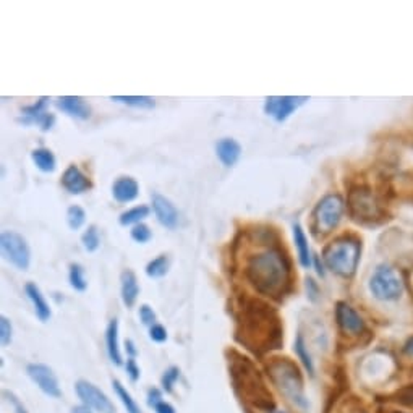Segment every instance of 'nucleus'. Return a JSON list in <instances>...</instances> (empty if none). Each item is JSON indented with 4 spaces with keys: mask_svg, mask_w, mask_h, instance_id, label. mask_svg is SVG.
Masks as SVG:
<instances>
[{
    "mask_svg": "<svg viewBox=\"0 0 413 413\" xmlns=\"http://www.w3.org/2000/svg\"><path fill=\"white\" fill-rule=\"evenodd\" d=\"M284 328L276 308L258 299H243L235 316V341L256 356L279 350Z\"/></svg>",
    "mask_w": 413,
    "mask_h": 413,
    "instance_id": "1",
    "label": "nucleus"
},
{
    "mask_svg": "<svg viewBox=\"0 0 413 413\" xmlns=\"http://www.w3.org/2000/svg\"><path fill=\"white\" fill-rule=\"evenodd\" d=\"M245 277L259 295L281 300L292 289V268L281 247H271L252 254L245 268Z\"/></svg>",
    "mask_w": 413,
    "mask_h": 413,
    "instance_id": "2",
    "label": "nucleus"
},
{
    "mask_svg": "<svg viewBox=\"0 0 413 413\" xmlns=\"http://www.w3.org/2000/svg\"><path fill=\"white\" fill-rule=\"evenodd\" d=\"M227 368L232 387L236 397L245 405L254 408L258 412H274V399L264 381L261 371L256 368L252 359L240 354L236 350H227Z\"/></svg>",
    "mask_w": 413,
    "mask_h": 413,
    "instance_id": "3",
    "label": "nucleus"
},
{
    "mask_svg": "<svg viewBox=\"0 0 413 413\" xmlns=\"http://www.w3.org/2000/svg\"><path fill=\"white\" fill-rule=\"evenodd\" d=\"M266 370L272 384L279 389V392L287 401L294 403L300 410H308L310 403L305 396L303 376L294 361L282 359V356H274L268 363Z\"/></svg>",
    "mask_w": 413,
    "mask_h": 413,
    "instance_id": "4",
    "label": "nucleus"
},
{
    "mask_svg": "<svg viewBox=\"0 0 413 413\" xmlns=\"http://www.w3.org/2000/svg\"><path fill=\"white\" fill-rule=\"evenodd\" d=\"M361 256V242L355 235H341L324 248L323 259L328 269L341 277L354 276Z\"/></svg>",
    "mask_w": 413,
    "mask_h": 413,
    "instance_id": "5",
    "label": "nucleus"
},
{
    "mask_svg": "<svg viewBox=\"0 0 413 413\" xmlns=\"http://www.w3.org/2000/svg\"><path fill=\"white\" fill-rule=\"evenodd\" d=\"M343 210H345V204H343L341 194L324 197L313 210V234L316 236H324L331 234L334 229H337V225L342 221Z\"/></svg>",
    "mask_w": 413,
    "mask_h": 413,
    "instance_id": "6",
    "label": "nucleus"
},
{
    "mask_svg": "<svg viewBox=\"0 0 413 413\" xmlns=\"http://www.w3.org/2000/svg\"><path fill=\"white\" fill-rule=\"evenodd\" d=\"M349 211L352 219L361 224H370L381 219L383 206L376 193L368 187H355L349 193Z\"/></svg>",
    "mask_w": 413,
    "mask_h": 413,
    "instance_id": "7",
    "label": "nucleus"
},
{
    "mask_svg": "<svg viewBox=\"0 0 413 413\" xmlns=\"http://www.w3.org/2000/svg\"><path fill=\"white\" fill-rule=\"evenodd\" d=\"M370 292L376 300L396 301L403 294V282L396 269L387 264H381L371 276Z\"/></svg>",
    "mask_w": 413,
    "mask_h": 413,
    "instance_id": "8",
    "label": "nucleus"
},
{
    "mask_svg": "<svg viewBox=\"0 0 413 413\" xmlns=\"http://www.w3.org/2000/svg\"><path fill=\"white\" fill-rule=\"evenodd\" d=\"M0 247H2L3 258L10 261L13 266L21 269V271H26L30 268L31 250L25 236L12 230L3 232L0 236Z\"/></svg>",
    "mask_w": 413,
    "mask_h": 413,
    "instance_id": "9",
    "label": "nucleus"
},
{
    "mask_svg": "<svg viewBox=\"0 0 413 413\" xmlns=\"http://www.w3.org/2000/svg\"><path fill=\"white\" fill-rule=\"evenodd\" d=\"M77 396L80 397L83 405L91 408L97 413H115L114 403L110 402V399L101 391L99 387L94 384L86 381V379H80L75 384Z\"/></svg>",
    "mask_w": 413,
    "mask_h": 413,
    "instance_id": "10",
    "label": "nucleus"
},
{
    "mask_svg": "<svg viewBox=\"0 0 413 413\" xmlns=\"http://www.w3.org/2000/svg\"><path fill=\"white\" fill-rule=\"evenodd\" d=\"M26 373L31 381L38 386L48 397L60 399L62 397V389H60L59 379L54 370L44 363H30L26 366Z\"/></svg>",
    "mask_w": 413,
    "mask_h": 413,
    "instance_id": "11",
    "label": "nucleus"
},
{
    "mask_svg": "<svg viewBox=\"0 0 413 413\" xmlns=\"http://www.w3.org/2000/svg\"><path fill=\"white\" fill-rule=\"evenodd\" d=\"M308 101L305 96H271L264 102V112L276 122H285L300 105Z\"/></svg>",
    "mask_w": 413,
    "mask_h": 413,
    "instance_id": "12",
    "label": "nucleus"
},
{
    "mask_svg": "<svg viewBox=\"0 0 413 413\" xmlns=\"http://www.w3.org/2000/svg\"><path fill=\"white\" fill-rule=\"evenodd\" d=\"M336 321L343 334L360 336L361 332H365L363 318L355 312V308H352L349 303H345V301H339L336 305Z\"/></svg>",
    "mask_w": 413,
    "mask_h": 413,
    "instance_id": "13",
    "label": "nucleus"
},
{
    "mask_svg": "<svg viewBox=\"0 0 413 413\" xmlns=\"http://www.w3.org/2000/svg\"><path fill=\"white\" fill-rule=\"evenodd\" d=\"M152 211H154L159 224L167 229H175L179 225V211L169 198L157 193L152 194Z\"/></svg>",
    "mask_w": 413,
    "mask_h": 413,
    "instance_id": "14",
    "label": "nucleus"
},
{
    "mask_svg": "<svg viewBox=\"0 0 413 413\" xmlns=\"http://www.w3.org/2000/svg\"><path fill=\"white\" fill-rule=\"evenodd\" d=\"M60 182H62V187L70 194H81L92 188L91 180L88 179L80 170V167L75 164L68 165L67 169H65Z\"/></svg>",
    "mask_w": 413,
    "mask_h": 413,
    "instance_id": "15",
    "label": "nucleus"
},
{
    "mask_svg": "<svg viewBox=\"0 0 413 413\" xmlns=\"http://www.w3.org/2000/svg\"><path fill=\"white\" fill-rule=\"evenodd\" d=\"M57 108L78 120H88L91 117V108L80 96H63L57 99Z\"/></svg>",
    "mask_w": 413,
    "mask_h": 413,
    "instance_id": "16",
    "label": "nucleus"
},
{
    "mask_svg": "<svg viewBox=\"0 0 413 413\" xmlns=\"http://www.w3.org/2000/svg\"><path fill=\"white\" fill-rule=\"evenodd\" d=\"M140 194V185L133 177H119L112 185V197L119 203H132Z\"/></svg>",
    "mask_w": 413,
    "mask_h": 413,
    "instance_id": "17",
    "label": "nucleus"
},
{
    "mask_svg": "<svg viewBox=\"0 0 413 413\" xmlns=\"http://www.w3.org/2000/svg\"><path fill=\"white\" fill-rule=\"evenodd\" d=\"M25 294L30 301L34 306V313L36 316L39 318L41 323H48L50 316H52V312H50V306L48 303V300L44 299L43 292L38 285L34 284V282H28L25 285Z\"/></svg>",
    "mask_w": 413,
    "mask_h": 413,
    "instance_id": "18",
    "label": "nucleus"
},
{
    "mask_svg": "<svg viewBox=\"0 0 413 413\" xmlns=\"http://www.w3.org/2000/svg\"><path fill=\"white\" fill-rule=\"evenodd\" d=\"M216 154L225 167H234L242 156V146L234 138H222L216 145Z\"/></svg>",
    "mask_w": 413,
    "mask_h": 413,
    "instance_id": "19",
    "label": "nucleus"
},
{
    "mask_svg": "<svg viewBox=\"0 0 413 413\" xmlns=\"http://www.w3.org/2000/svg\"><path fill=\"white\" fill-rule=\"evenodd\" d=\"M105 349H108L109 360L112 361L115 366H120L122 361V352H120V342H119V319H110L105 329Z\"/></svg>",
    "mask_w": 413,
    "mask_h": 413,
    "instance_id": "20",
    "label": "nucleus"
},
{
    "mask_svg": "<svg viewBox=\"0 0 413 413\" xmlns=\"http://www.w3.org/2000/svg\"><path fill=\"white\" fill-rule=\"evenodd\" d=\"M120 292H122V301L127 308H132V306L137 303L138 295H140V285H138V279L134 276L133 271H127L122 272L120 276Z\"/></svg>",
    "mask_w": 413,
    "mask_h": 413,
    "instance_id": "21",
    "label": "nucleus"
},
{
    "mask_svg": "<svg viewBox=\"0 0 413 413\" xmlns=\"http://www.w3.org/2000/svg\"><path fill=\"white\" fill-rule=\"evenodd\" d=\"M294 242L299 252V261L303 268L308 269L312 266V252H310L308 239H306L305 230L301 229L300 224H294Z\"/></svg>",
    "mask_w": 413,
    "mask_h": 413,
    "instance_id": "22",
    "label": "nucleus"
},
{
    "mask_svg": "<svg viewBox=\"0 0 413 413\" xmlns=\"http://www.w3.org/2000/svg\"><path fill=\"white\" fill-rule=\"evenodd\" d=\"M31 159L34 162V165L41 172H44V174H52L55 167H57V159H55L54 152L50 150H46V148H39V150L32 151Z\"/></svg>",
    "mask_w": 413,
    "mask_h": 413,
    "instance_id": "23",
    "label": "nucleus"
},
{
    "mask_svg": "<svg viewBox=\"0 0 413 413\" xmlns=\"http://www.w3.org/2000/svg\"><path fill=\"white\" fill-rule=\"evenodd\" d=\"M150 212H151V210L148 206H145V204H141V206H134V208H132V210L122 212V214H120L119 222L123 227H127V225L134 227V225L141 224V221L146 219V217L150 216Z\"/></svg>",
    "mask_w": 413,
    "mask_h": 413,
    "instance_id": "24",
    "label": "nucleus"
},
{
    "mask_svg": "<svg viewBox=\"0 0 413 413\" xmlns=\"http://www.w3.org/2000/svg\"><path fill=\"white\" fill-rule=\"evenodd\" d=\"M112 386H114L115 394H117V397L120 399V402H122V405L125 407V410H127V413H141L140 405H138L137 401L132 397V394L127 391V387H125L123 384L119 381V379H114Z\"/></svg>",
    "mask_w": 413,
    "mask_h": 413,
    "instance_id": "25",
    "label": "nucleus"
},
{
    "mask_svg": "<svg viewBox=\"0 0 413 413\" xmlns=\"http://www.w3.org/2000/svg\"><path fill=\"white\" fill-rule=\"evenodd\" d=\"M294 350H295L296 356H299V360L301 361V365L305 366V370L313 376L314 374V363H313V359H312V355H310L308 347H306V342H305V339H303V336H301V334H299V336H296V339H295Z\"/></svg>",
    "mask_w": 413,
    "mask_h": 413,
    "instance_id": "26",
    "label": "nucleus"
},
{
    "mask_svg": "<svg viewBox=\"0 0 413 413\" xmlns=\"http://www.w3.org/2000/svg\"><path fill=\"white\" fill-rule=\"evenodd\" d=\"M170 268V259L167 254H161L152 259V261L148 263L146 266V274L148 277H152V279H159V277H164L167 272H169Z\"/></svg>",
    "mask_w": 413,
    "mask_h": 413,
    "instance_id": "27",
    "label": "nucleus"
},
{
    "mask_svg": "<svg viewBox=\"0 0 413 413\" xmlns=\"http://www.w3.org/2000/svg\"><path fill=\"white\" fill-rule=\"evenodd\" d=\"M110 99L115 102H122V104H127L130 108L137 109H154L156 105L154 99L148 96H112Z\"/></svg>",
    "mask_w": 413,
    "mask_h": 413,
    "instance_id": "28",
    "label": "nucleus"
},
{
    "mask_svg": "<svg viewBox=\"0 0 413 413\" xmlns=\"http://www.w3.org/2000/svg\"><path fill=\"white\" fill-rule=\"evenodd\" d=\"M68 281H70L72 289L78 292H85L88 287V282L85 279V269L81 268V264L72 263L70 271H68Z\"/></svg>",
    "mask_w": 413,
    "mask_h": 413,
    "instance_id": "29",
    "label": "nucleus"
},
{
    "mask_svg": "<svg viewBox=\"0 0 413 413\" xmlns=\"http://www.w3.org/2000/svg\"><path fill=\"white\" fill-rule=\"evenodd\" d=\"M86 222V212L83 208L77 206V204H73L67 210V224L70 227L72 230H78L81 229L83 225H85Z\"/></svg>",
    "mask_w": 413,
    "mask_h": 413,
    "instance_id": "30",
    "label": "nucleus"
},
{
    "mask_svg": "<svg viewBox=\"0 0 413 413\" xmlns=\"http://www.w3.org/2000/svg\"><path fill=\"white\" fill-rule=\"evenodd\" d=\"M18 122L23 125H38V127L43 130V132H49V130H52L54 123H55V115L50 112H44L43 115H39V117L34 119H18Z\"/></svg>",
    "mask_w": 413,
    "mask_h": 413,
    "instance_id": "31",
    "label": "nucleus"
},
{
    "mask_svg": "<svg viewBox=\"0 0 413 413\" xmlns=\"http://www.w3.org/2000/svg\"><path fill=\"white\" fill-rule=\"evenodd\" d=\"M81 242H83V247H85L86 252H96L97 248H99L101 245V239H99V232H97V227L96 225H90L88 229L85 230V234H83L81 236Z\"/></svg>",
    "mask_w": 413,
    "mask_h": 413,
    "instance_id": "32",
    "label": "nucleus"
},
{
    "mask_svg": "<svg viewBox=\"0 0 413 413\" xmlns=\"http://www.w3.org/2000/svg\"><path fill=\"white\" fill-rule=\"evenodd\" d=\"M179 378H180V368H179V366H170V368H167L164 371V374H162V378H161L162 391L170 394L172 391H174V386H175V383L179 381Z\"/></svg>",
    "mask_w": 413,
    "mask_h": 413,
    "instance_id": "33",
    "label": "nucleus"
},
{
    "mask_svg": "<svg viewBox=\"0 0 413 413\" xmlns=\"http://www.w3.org/2000/svg\"><path fill=\"white\" fill-rule=\"evenodd\" d=\"M48 104H49V97H41L39 101H36L34 104L26 105V108H23V117L21 119H34L39 117V115H43L44 112H48Z\"/></svg>",
    "mask_w": 413,
    "mask_h": 413,
    "instance_id": "34",
    "label": "nucleus"
},
{
    "mask_svg": "<svg viewBox=\"0 0 413 413\" xmlns=\"http://www.w3.org/2000/svg\"><path fill=\"white\" fill-rule=\"evenodd\" d=\"M130 235H132V239L137 243H148L151 240V236H152L150 227H148L146 224L134 225L132 229V232H130Z\"/></svg>",
    "mask_w": 413,
    "mask_h": 413,
    "instance_id": "35",
    "label": "nucleus"
},
{
    "mask_svg": "<svg viewBox=\"0 0 413 413\" xmlns=\"http://www.w3.org/2000/svg\"><path fill=\"white\" fill-rule=\"evenodd\" d=\"M12 334H13V328L10 319L7 316L0 318V343L3 347H7L8 343L12 342Z\"/></svg>",
    "mask_w": 413,
    "mask_h": 413,
    "instance_id": "36",
    "label": "nucleus"
},
{
    "mask_svg": "<svg viewBox=\"0 0 413 413\" xmlns=\"http://www.w3.org/2000/svg\"><path fill=\"white\" fill-rule=\"evenodd\" d=\"M2 397H3V401L10 403L12 408H13V412H15V413H28L26 407L23 405V402L12 391H6V389H3V391H2Z\"/></svg>",
    "mask_w": 413,
    "mask_h": 413,
    "instance_id": "37",
    "label": "nucleus"
},
{
    "mask_svg": "<svg viewBox=\"0 0 413 413\" xmlns=\"http://www.w3.org/2000/svg\"><path fill=\"white\" fill-rule=\"evenodd\" d=\"M140 319H141V323L148 328H152L154 324H157L156 323L157 316H156L154 310H152L150 305H141L140 306Z\"/></svg>",
    "mask_w": 413,
    "mask_h": 413,
    "instance_id": "38",
    "label": "nucleus"
},
{
    "mask_svg": "<svg viewBox=\"0 0 413 413\" xmlns=\"http://www.w3.org/2000/svg\"><path fill=\"white\" fill-rule=\"evenodd\" d=\"M397 402L402 403V405H405V407L413 408V384H410V386H405L397 392Z\"/></svg>",
    "mask_w": 413,
    "mask_h": 413,
    "instance_id": "39",
    "label": "nucleus"
},
{
    "mask_svg": "<svg viewBox=\"0 0 413 413\" xmlns=\"http://www.w3.org/2000/svg\"><path fill=\"white\" fill-rule=\"evenodd\" d=\"M150 339L156 343H164L167 341V329L162 324H154L150 328Z\"/></svg>",
    "mask_w": 413,
    "mask_h": 413,
    "instance_id": "40",
    "label": "nucleus"
},
{
    "mask_svg": "<svg viewBox=\"0 0 413 413\" xmlns=\"http://www.w3.org/2000/svg\"><path fill=\"white\" fill-rule=\"evenodd\" d=\"M125 371H127L128 378L132 379L133 383H137L138 379H140L141 371H140V366L137 365V360H134V359H128L127 360V363H125Z\"/></svg>",
    "mask_w": 413,
    "mask_h": 413,
    "instance_id": "41",
    "label": "nucleus"
},
{
    "mask_svg": "<svg viewBox=\"0 0 413 413\" xmlns=\"http://www.w3.org/2000/svg\"><path fill=\"white\" fill-rule=\"evenodd\" d=\"M306 282V294H308V300L310 301H318L319 299V287L316 282H314L312 277H308V279L305 281Z\"/></svg>",
    "mask_w": 413,
    "mask_h": 413,
    "instance_id": "42",
    "label": "nucleus"
},
{
    "mask_svg": "<svg viewBox=\"0 0 413 413\" xmlns=\"http://www.w3.org/2000/svg\"><path fill=\"white\" fill-rule=\"evenodd\" d=\"M159 402H162V392L157 387L150 389V391H148V405L154 408Z\"/></svg>",
    "mask_w": 413,
    "mask_h": 413,
    "instance_id": "43",
    "label": "nucleus"
},
{
    "mask_svg": "<svg viewBox=\"0 0 413 413\" xmlns=\"http://www.w3.org/2000/svg\"><path fill=\"white\" fill-rule=\"evenodd\" d=\"M154 412L156 413H177V412H175L174 405H172V403H169V402H165V401L157 403V405L154 407Z\"/></svg>",
    "mask_w": 413,
    "mask_h": 413,
    "instance_id": "44",
    "label": "nucleus"
},
{
    "mask_svg": "<svg viewBox=\"0 0 413 413\" xmlns=\"http://www.w3.org/2000/svg\"><path fill=\"white\" fill-rule=\"evenodd\" d=\"M125 352H127L128 359H134V356H137L138 350H137V347H134V342L132 341V339H127V341H125Z\"/></svg>",
    "mask_w": 413,
    "mask_h": 413,
    "instance_id": "45",
    "label": "nucleus"
},
{
    "mask_svg": "<svg viewBox=\"0 0 413 413\" xmlns=\"http://www.w3.org/2000/svg\"><path fill=\"white\" fill-rule=\"evenodd\" d=\"M403 352H405V354H407V355H410V356H413V336L407 339L405 345H403Z\"/></svg>",
    "mask_w": 413,
    "mask_h": 413,
    "instance_id": "46",
    "label": "nucleus"
},
{
    "mask_svg": "<svg viewBox=\"0 0 413 413\" xmlns=\"http://www.w3.org/2000/svg\"><path fill=\"white\" fill-rule=\"evenodd\" d=\"M72 413H92V410L85 405H77L72 408Z\"/></svg>",
    "mask_w": 413,
    "mask_h": 413,
    "instance_id": "47",
    "label": "nucleus"
},
{
    "mask_svg": "<svg viewBox=\"0 0 413 413\" xmlns=\"http://www.w3.org/2000/svg\"><path fill=\"white\" fill-rule=\"evenodd\" d=\"M314 266H316V272H318V276L324 277V274H326V271H324L323 264L319 263V259H318V258H314Z\"/></svg>",
    "mask_w": 413,
    "mask_h": 413,
    "instance_id": "48",
    "label": "nucleus"
},
{
    "mask_svg": "<svg viewBox=\"0 0 413 413\" xmlns=\"http://www.w3.org/2000/svg\"><path fill=\"white\" fill-rule=\"evenodd\" d=\"M272 413H285V412H279V410H274Z\"/></svg>",
    "mask_w": 413,
    "mask_h": 413,
    "instance_id": "49",
    "label": "nucleus"
},
{
    "mask_svg": "<svg viewBox=\"0 0 413 413\" xmlns=\"http://www.w3.org/2000/svg\"><path fill=\"white\" fill-rule=\"evenodd\" d=\"M392 413H401V412H392Z\"/></svg>",
    "mask_w": 413,
    "mask_h": 413,
    "instance_id": "50",
    "label": "nucleus"
}]
</instances>
